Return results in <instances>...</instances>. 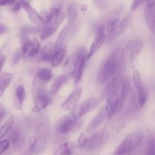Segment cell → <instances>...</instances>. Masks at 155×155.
<instances>
[{
  "mask_svg": "<svg viewBox=\"0 0 155 155\" xmlns=\"http://www.w3.org/2000/svg\"><path fill=\"white\" fill-rule=\"evenodd\" d=\"M49 125L46 120H42L36 125L29 141L28 150L33 154H42L45 150L48 139Z\"/></svg>",
  "mask_w": 155,
  "mask_h": 155,
  "instance_id": "obj_1",
  "label": "cell"
},
{
  "mask_svg": "<svg viewBox=\"0 0 155 155\" xmlns=\"http://www.w3.org/2000/svg\"><path fill=\"white\" fill-rule=\"evenodd\" d=\"M122 50L120 48L115 49L102 63L99 70L97 81L100 84L108 81L119 68Z\"/></svg>",
  "mask_w": 155,
  "mask_h": 155,
  "instance_id": "obj_2",
  "label": "cell"
},
{
  "mask_svg": "<svg viewBox=\"0 0 155 155\" xmlns=\"http://www.w3.org/2000/svg\"><path fill=\"white\" fill-rule=\"evenodd\" d=\"M122 84L120 79L116 77L111 81L108 87V96L105 109L108 118H111L119 110V90L121 89Z\"/></svg>",
  "mask_w": 155,
  "mask_h": 155,
  "instance_id": "obj_3",
  "label": "cell"
},
{
  "mask_svg": "<svg viewBox=\"0 0 155 155\" xmlns=\"http://www.w3.org/2000/svg\"><path fill=\"white\" fill-rule=\"evenodd\" d=\"M64 17L65 13L60 8H51L46 17L45 25L41 31V39L45 40L53 35L62 23Z\"/></svg>",
  "mask_w": 155,
  "mask_h": 155,
  "instance_id": "obj_4",
  "label": "cell"
},
{
  "mask_svg": "<svg viewBox=\"0 0 155 155\" xmlns=\"http://www.w3.org/2000/svg\"><path fill=\"white\" fill-rule=\"evenodd\" d=\"M143 46L142 41L140 39L133 40L127 42L122 50L120 68L125 70L130 67Z\"/></svg>",
  "mask_w": 155,
  "mask_h": 155,
  "instance_id": "obj_5",
  "label": "cell"
},
{
  "mask_svg": "<svg viewBox=\"0 0 155 155\" xmlns=\"http://www.w3.org/2000/svg\"><path fill=\"white\" fill-rule=\"evenodd\" d=\"M143 136V133L140 131L128 134L114 150L112 155H134Z\"/></svg>",
  "mask_w": 155,
  "mask_h": 155,
  "instance_id": "obj_6",
  "label": "cell"
},
{
  "mask_svg": "<svg viewBox=\"0 0 155 155\" xmlns=\"http://www.w3.org/2000/svg\"><path fill=\"white\" fill-rule=\"evenodd\" d=\"M51 76L52 71L50 68H44L38 71L31 85V95L33 98L41 94Z\"/></svg>",
  "mask_w": 155,
  "mask_h": 155,
  "instance_id": "obj_7",
  "label": "cell"
},
{
  "mask_svg": "<svg viewBox=\"0 0 155 155\" xmlns=\"http://www.w3.org/2000/svg\"><path fill=\"white\" fill-rule=\"evenodd\" d=\"M99 103V100L96 97L88 98L79 104L71 111V116L77 120L81 119L84 115L87 114L93 109Z\"/></svg>",
  "mask_w": 155,
  "mask_h": 155,
  "instance_id": "obj_8",
  "label": "cell"
},
{
  "mask_svg": "<svg viewBox=\"0 0 155 155\" xmlns=\"http://www.w3.org/2000/svg\"><path fill=\"white\" fill-rule=\"evenodd\" d=\"M78 121L71 114L62 116L55 122L54 129L60 134H67L73 131L78 125Z\"/></svg>",
  "mask_w": 155,
  "mask_h": 155,
  "instance_id": "obj_9",
  "label": "cell"
},
{
  "mask_svg": "<svg viewBox=\"0 0 155 155\" xmlns=\"http://www.w3.org/2000/svg\"><path fill=\"white\" fill-rule=\"evenodd\" d=\"M133 81L136 91L137 103L140 107H142L147 102L148 92L141 81L140 74L137 70H136L133 72Z\"/></svg>",
  "mask_w": 155,
  "mask_h": 155,
  "instance_id": "obj_10",
  "label": "cell"
},
{
  "mask_svg": "<svg viewBox=\"0 0 155 155\" xmlns=\"http://www.w3.org/2000/svg\"><path fill=\"white\" fill-rule=\"evenodd\" d=\"M87 61V54L85 50H79V53L74 67L73 77H74V86L78 87V85L81 82L84 70Z\"/></svg>",
  "mask_w": 155,
  "mask_h": 155,
  "instance_id": "obj_11",
  "label": "cell"
},
{
  "mask_svg": "<svg viewBox=\"0 0 155 155\" xmlns=\"http://www.w3.org/2000/svg\"><path fill=\"white\" fill-rule=\"evenodd\" d=\"M82 93L81 87H76L68 97L61 103L60 108L62 111H68L73 110L78 105Z\"/></svg>",
  "mask_w": 155,
  "mask_h": 155,
  "instance_id": "obj_12",
  "label": "cell"
},
{
  "mask_svg": "<svg viewBox=\"0 0 155 155\" xmlns=\"http://www.w3.org/2000/svg\"><path fill=\"white\" fill-rule=\"evenodd\" d=\"M105 38L106 36L104 27L101 26L98 28L95 38L87 54V60H89L99 50L104 44Z\"/></svg>",
  "mask_w": 155,
  "mask_h": 155,
  "instance_id": "obj_13",
  "label": "cell"
},
{
  "mask_svg": "<svg viewBox=\"0 0 155 155\" xmlns=\"http://www.w3.org/2000/svg\"><path fill=\"white\" fill-rule=\"evenodd\" d=\"M131 19L132 16L131 15L129 14L126 15L121 21H119L114 30L108 33L107 38L108 41L109 42H112L117 38L120 35H122L128 27L130 24L131 23Z\"/></svg>",
  "mask_w": 155,
  "mask_h": 155,
  "instance_id": "obj_14",
  "label": "cell"
},
{
  "mask_svg": "<svg viewBox=\"0 0 155 155\" xmlns=\"http://www.w3.org/2000/svg\"><path fill=\"white\" fill-rule=\"evenodd\" d=\"M21 7L27 13L29 19L37 25L45 24V19L36 11V10L26 0H19Z\"/></svg>",
  "mask_w": 155,
  "mask_h": 155,
  "instance_id": "obj_15",
  "label": "cell"
},
{
  "mask_svg": "<svg viewBox=\"0 0 155 155\" xmlns=\"http://www.w3.org/2000/svg\"><path fill=\"white\" fill-rule=\"evenodd\" d=\"M145 9V19L148 27L155 33V0H147Z\"/></svg>",
  "mask_w": 155,
  "mask_h": 155,
  "instance_id": "obj_16",
  "label": "cell"
},
{
  "mask_svg": "<svg viewBox=\"0 0 155 155\" xmlns=\"http://www.w3.org/2000/svg\"><path fill=\"white\" fill-rule=\"evenodd\" d=\"M24 133L22 129L19 127L16 126L11 131L9 136V141L15 149L18 150L22 146L24 140Z\"/></svg>",
  "mask_w": 155,
  "mask_h": 155,
  "instance_id": "obj_17",
  "label": "cell"
},
{
  "mask_svg": "<svg viewBox=\"0 0 155 155\" xmlns=\"http://www.w3.org/2000/svg\"><path fill=\"white\" fill-rule=\"evenodd\" d=\"M73 73L72 71L65 72L64 74L58 76L54 80V82L51 87L50 93L53 95L57 93L59 90L73 77Z\"/></svg>",
  "mask_w": 155,
  "mask_h": 155,
  "instance_id": "obj_18",
  "label": "cell"
},
{
  "mask_svg": "<svg viewBox=\"0 0 155 155\" xmlns=\"http://www.w3.org/2000/svg\"><path fill=\"white\" fill-rule=\"evenodd\" d=\"M104 133L98 132L88 138L85 147L89 150H94L100 147L105 141Z\"/></svg>",
  "mask_w": 155,
  "mask_h": 155,
  "instance_id": "obj_19",
  "label": "cell"
},
{
  "mask_svg": "<svg viewBox=\"0 0 155 155\" xmlns=\"http://www.w3.org/2000/svg\"><path fill=\"white\" fill-rule=\"evenodd\" d=\"M51 102V99L45 95L40 94L34 98L32 112L38 113L47 108Z\"/></svg>",
  "mask_w": 155,
  "mask_h": 155,
  "instance_id": "obj_20",
  "label": "cell"
},
{
  "mask_svg": "<svg viewBox=\"0 0 155 155\" xmlns=\"http://www.w3.org/2000/svg\"><path fill=\"white\" fill-rule=\"evenodd\" d=\"M75 150V145L71 141H65L58 145L53 155H73Z\"/></svg>",
  "mask_w": 155,
  "mask_h": 155,
  "instance_id": "obj_21",
  "label": "cell"
},
{
  "mask_svg": "<svg viewBox=\"0 0 155 155\" xmlns=\"http://www.w3.org/2000/svg\"><path fill=\"white\" fill-rule=\"evenodd\" d=\"M107 116V114L104 107L99 111V113L93 117V119L90 120V122L88 123V124L86 127V128H85L86 131L90 132L96 129L101 124H102V122L105 120Z\"/></svg>",
  "mask_w": 155,
  "mask_h": 155,
  "instance_id": "obj_22",
  "label": "cell"
},
{
  "mask_svg": "<svg viewBox=\"0 0 155 155\" xmlns=\"http://www.w3.org/2000/svg\"><path fill=\"white\" fill-rule=\"evenodd\" d=\"M131 83L129 79H125L122 84L120 91V96H119V108L120 109L123 107L125 104L128 95L131 91Z\"/></svg>",
  "mask_w": 155,
  "mask_h": 155,
  "instance_id": "obj_23",
  "label": "cell"
},
{
  "mask_svg": "<svg viewBox=\"0 0 155 155\" xmlns=\"http://www.w3.org/2000/svg\"><path fill=\"white\" fill-rule=\"evenodd\" d=\"M25 98V90L22 85L17 87L14 98V106L16 110H21L23 105V101Z\"/></svg>",
  "mask_w": 155,
  "mask_h": 155,
  "instance_id": "obj_24",
  "label": "cell"
},
{
  "mask_svg": "<svg viewBox=\"0 0 155 155\" xmlns=\"http://www.w3.org/2000/svg\"><path fill=\"white\" fill-rule=\"evenodd\" d=\"M55 45L49 42L45 44L41 51L42 59L45 62L51 61L56 53Z\"/></svg>",
  "mask_w": 155,
  "mask_h": 155,
  "instance_id": "obj_25",
  "label": "cell"
},
{
  "mask_svg": "<svg viewBox=\"0 0 155 155\" xmlns=\"http://www.w3.org/2000/svg\"><path fill=\"white\" fill-rule=\"evenodd\" d=\"M13 75L11 73H4L0 76V96L2 97L10 85Z\"/></svg>",
  "mask_w": 155,
  "mask_h": 155,
  "instance_id": "obj_26",
  "label": "cell"
},
{
  "mask_svg": "<svg viewBox=\"0 0 155 155\" xmlns=\"http://www.w3.org/2000/svg\"><path fill=\"white\" fill-rule=\"evenodd\" d=\"M69 30V26L65 25L64 27V28L62 29L61 31L60 32L58 38L56 40V42L55 43V48L56 51H58V50L64 48V47L65 44L68 33Z\"/></svg>",
  "mask_w": 155,
  "mask_h": 155,
  "instance_id": "obj_27",
  "label": "cell"
},
{
  "mask_svg": "<svg viewBox=\"0 0 155 155\" xmlns=\"http://www.w3.org/2000/svg\"><path fill=\"white\" fill-rule=\"evenodd\" d=\"M145 155H155V134L153 132L148 136Z\"/></svg>",
  "mask_w": 155,
  "mask_h": 155,
  "instance_id": "obj_28",
  "label": "cell"
},
{
  "mask_svg": "<svg viewBox=\"0 0 155 155\" xmlns=\"http://www.w3.org/2000/svg\"><path fill=\"white\" fill-rule=\"evenodd\" d=\"M79 50L73 53L65 61L62 66V69L65 72H69V71L74 67L76 62L77 61Z\"/></svg>",
  "mask_w": 155,
  "mask_h": 155,
  "instance_id": "obj_29",
  "label": "cell"
},
{
  "mask_svg": "<svg viewBox=\"0 0 155 155\" xmlns=\"http://www.w3.org/2000/svg\"><path fill=\"white\" fill-rule=\"evenodd\" d=\"M67 15L69 25H72L75 22L78 16V7L76 2H72L69 5L67 10Z\"/></svg>",
  "mask_w": 155,
  "mask_h": 155,
  "instance_id": "obj_30",
  "label": "cell"
},
{
  "mask_svg": "<svg viewBox=\"0 0 155 155\" xmlns=\"http://www.w3.org/2000/svg\"><path fill=\"white\" fill-rule=\"evenodd\" d=\"M15 118L13 116H10L3 124V125L0 128V139L1 140L3 139L5 136L10 131L11 128H12L13 124L14 123Z\"/></svg>",
  "mask_w": 155,
  "mask_h": 155,
  "instance_id": "obj_31",
  "label": "cell"
},
{
  "mask_svg": "<svg viewBox=\"0 0 155 155\" xmlns=\"http://www.w3.org/2000/svg\"><path fill=\"white\" fill-rule=\"evenodd\" d=\"M65 55V48H62L56 52L53 58L51 60V64L53 67H58L62 62Z\"/></svg>",
  "mask_w": 155,
  "mask_h": 155,
  "instance_id": "obj_32",
  "label": "cell"
},
{
  "mask_svg": "<svg viewBox=\"0 0 155 155\" xmlns=\"http://www.w3.org/2000/svg\"><path fill=\"white\" fill-rule=\"evenodd\" d=\"M35 41H36V39H34L32 41L28 39H25L23 41L22 45L21 47V50L22 53L27 54L28 55L35 44Z\"/></svg>",
  "mask_w": 155,
  "mask_h": 155,
  "instance_id": "obj_33",
  "label": "cell"
},
{
  "mask_svg": "<svg viewBox=\"0 0 155 155\" xmlns=\"http://www.w3.org/2000/svg\"><path fill=\"white\" fill-rule=\"evenodd\" d=\"M87 140H88V137H87L84 132H82L79 135V137L78 140V143H77L78 148L79 149H83L84 147H85L87 145Z\"/></svg>",
  "mask_w": 155,
  "mask_h": 155,
  "instance_id": "obj_34",
  "label": "cell"
},
{
  "mask_svg": "<svg viewBox=\"0 0 155 155\" xmlns=\"http://www.w3.org/2000/svg\"><path fill=\"white\" fill-rule=\"evenodd\" d=\"M119 18H114L109 21L107 26V31L108 33L112 32L114 30L116 25L119 22Z\"/></svg>",
  "mask_w": 155,
  "mask_h": 155,
  "instance_id": "obj_35",
  "label": "cell"
},
{
  "mask_svg": "<svg viewBox=\"0 0 155 155\" xmlns=\"http://www.w3.org/2000/svg\"><path fill=\"white\" fill-rule=\"evenodd\" d=\"M10 141L7 139H1L0 141V154L2 155L9 148Z\"/></svg>",
  "mask_w": 155,
  "mask_h": 155,
  "instance_id": "obj_36",
  "label": "cell"
},
{
  "mask_svg": "<svg viewBox=\"0 0 155 155\" xmlns=\"http://www.w3.org/2000/svg\"><path fill=\"white\" fill-rule=\"evenodd\" d=\"M35 30H36L37 28H33V27H26L22 28V29L21 31V35L22 38H24L25 37L26 35H27L30 33H33V31H35Z\"/></svg>",
  "mask_w": 155,
  "mask_h": 155,
  "instance_id": "obj_37",
  "label": "cell"
},
{
  "mask_svg": "<svg viewBox=\"0 0 155 155\" xmlns=\"http://www.w3.org/2000/svg\"><path fill=\"white\" fill-rule=\"evenodd\" d=\"M147 0H134L131 7V10L134 12L136 10L140 5H142Z\"/></svg>",
  "mask_w": 155,
  "mask_h": 155,
  "instance_id": "obj_38",
  "label": "cell"
},
{
  "mask_svg": "<svg viewBox=\"0 0 155 155\" xmlns=\"http://www.w3.org/2000/svg\"><path fill=\"white\" fill-rule=\"evenodd\" d=\"M16 0H0V5L1 6L7 5H11L15 4Z\"/></svg>",
  "mask_w": 155,
  "mask_h": 155,
  "instance_id": "obj_39",
  "label": "cell"
},
{
  "mask_svg": "<svg viewBox=\"0 0 155 155\" xmlns=\"http://www.w3.org/2000/svg\"><path fill=\"white\" fill-rule=\"evenodd\" d=\"M5 56L2 54H1V56H0V60H1V70L2 69V67L4 66V64L5 62Z\"/></svg>",
  "mask_w": 155,
  "mask_h": 155,
  "instance_id": "obj_40",
  "label": "cell"
},
{
  "mask_svg": "<svg viewBox=\"0 0 155 155\" xmlns=\"http://www.w3.org/2000/svg\"><path fill=\"white\" fill-rule=\"evenodd\" d=\"M8 31V28L6 25L3 24H1V34L2 35L3 33H6Z\"/></svg>",
  "mask_w": 155,
  "mask_h": 155,
  "instance_id": "obj_41",
  "label": "cell"
},
{
  "mask_svg": "<svg viewBox=\"0 0 155 155\" xmlns=\"http://www.w3.org/2000/svg\"><path fill=\"white\" fill-rule=\"evenodd\" d=\"M21 7H22L19 1H18L17 2L15 3V6L13 7V10L15 11V12H18V11H19L21 9Z\"/></svg>",
  "mask_w": 155,
  "mask_h": 155,
  "instance_id": "obj_42",
  "label": "cell"
},
{
  "mask_svg": "<svg viewBox=\"0 0 155 155\" xmlns=\"http://www.w3.org/2000/svg\"><path fill=\"white\" fill-rule=\"evenodd\" d=\"M5 116V110L2 107V105H1V109H0V120L2 122L4 117Z\"/></svg>",
  "mask_w": 155,
  "mask_h": 155,
  "instance_id": "obj_43",
  "label": "cell"
},
{
  "mask_svg": "<svg viewBox=\"0 0 155 155\" xmlns=\"http://www.w3.org/2000/svg\"><path fill=\"white\" fill-rule=\"evenodd\" d=\"M31 154H33L30 151H29V150L28 149L27 150H26V151H25L24 152H23L21 155H31Z\"/></svg>",
  "mask_w": 155,
  "mask_h": 155,
  "instance_id": "obj_44",
  "label": "cell"
},
{
  "mask_svg": "<svg viewBox=\"0 0 155 155\" xmlns=\"http://www.w3.org/2000/svg\"><path fill=\"white\" fill-rule=\"evenodd\" d=\"M87 7H87L86 5L84 4V5H82V6L81 10H82L83 12H85V11L87 10Z\"/></svg>",
  "mask_w": 155,
  "mask_h": 155,
  "instance_id": "obj_45",
  "label": "cell"
},
{
  "mask_svg": "<svg viewBox=\"0 0 155 155\" xmlns=\"http://www.w3.org/2000/svg\"><path fill=\"white\" fill-rule=\"evenodd\" d=\"M73 155H80V154H74Z\"/></svg>",
  "mask_w": 155,
  "mask_h": 155,
  "instance_id": "obj_46",
  "label": "cell"
}]
</instances>
